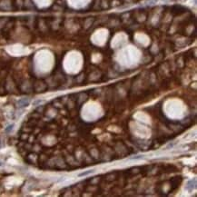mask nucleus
Returning <instances> with one entry per match:
<instances>
[{
	"mask_svg": "<svg viewBox=\"0 0 197 197\" xmlns=\"http://www.w3.org/2000/svg\"><path fill=\"white\" fill-rule=\"evenodd\" d=\"M195 185H196V180L195 179H192L187 183V185H186V189L188 191H192V189L195 188Z\"/></svg>",
	"mask_w": 197,
	"mask_h": 197,
	"instance_id": "obj_1",
	"label": "nucleus"
},
{
	"mask_svg": "<svg viewBox=\"0 0 197 197\" xmlns=\"http://www.w3.org/2000/svg\"><path fill=\"white\" fill-rule=\"evenodd\" d=\"M28 105H29V101L27 99H21L20 101H18V105L20 107L27 106Z\"/></svg>",
	"mask_w": 197,
	"mask_h": 197,
	"instance_id": "obj_2",
	"label": "nucleus"
},
{
	"mask_svg": "<svg viewBox=\"0 0 197 197\" xmlns=\"http://www.w3.org/2000/svg\"><path fill=\"white\" fill-rule=\"evenodd\" d=\"M94 170H88V171H86V172H83V173H81L80 174H79V176H87V175H89V174H91V173H94Z\"/></svg>",
	"mask_w": 197,
	"mask_h": 197,
	"instance_id": "obj_3",
	"label": "nucleus"
},
{
	"mask_svg": "<svg viewBox=\"0 0 197 197\" xmlns=\"http://www.w3.org/2000/svg\"><path fill=\"white\" fill-rule=\"evenodd\" d=\"M141 158H144V155H137V156H135L131 159H141Z\"/></svg>",
	"mask_w": 197,
	"mask_h": 197,
	"instance_id": "obj_4",
	"label": "nucleus"
},
{
	"mask_svg": "<svg viewBox=\"0 0 197 197\" xmlns=\"http://www.w3.org/2000/svg\"><path fill=\"white\" fill-rule=\"evenodd\" d=\"M12 129H13V124H12V125H10V126H8V128H7V132H8V131H10V130H12Z\"/></svg>",
	"mask_w": 197,
	"mask_h": 197,
	"instance_id": "obj_5",
	"label": "nucleus"
}]
</instances>
